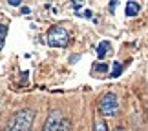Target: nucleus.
I'll return each instance as SVG.
<instances>
[{
	"instance_id": "obj_1",
	"label": "nucleus",
	"mask_w": 148,
	"mask_h": 131,
	"mask_svg": "<svg viewBox=\"0 0 148 131\" xmlns=\"http://www.w3.org/2000/svg\"><path fill=\"white\" fill-rule=\"evenodd\" d=\"M33 120H35V111L33 109H29V107L18 109L9 118L8 126H5V131H31Z\"/></svg>"
},
{
	"instance_id": "obj_2",
	"label": "nucleus",
	"mask_w": 148,
	"mask_h": 131,
	"mask_svg": "<svg viewBox=\"0 0 148 131\" xmlns=\"http://www.w3.org/2000/svg\"><path fill=\"white\" fill-rule=\"evenodd\" d=\"M99 111L102 113L104 117H115L117 111H119V100H117V95L108 91L101 96L99 100Z\"/></svg>"
},
{
	"instance_id": "obj_3",
	"label": "nucleus",
	"mask_w": 148,
	"mask_h": 131,
	"mask_svg": "<svg viewBox=\"0 0 148 131\" xmlns=\"http://www.w3.org/2000/svg\"><path fill=\"white\" fill-rule=\"evenodd\" d=\"M68 42H70V33H68V29H64V27H60V26L49 27L48 44L51 45V48H64Z\"/></svg>"
},
{
	"instance_id": "obj_4",
	"label": "nucleus",
	"mask_w": 148,
	"mask_h": 131,
	"mask_svg": "<svg viewBox=\"0 0 148 131\" xmlns=\"http://www.w3.org/2000/svg\"><path fill=\"white\" fill-rule=\"evenodd\" d=\"M62 124H64L62 113H60L59 109H53V111L48 115L46 122H44L42 131H60V129H62Z\"/></svg>"
},
{
	"instance_id": "obj_5",
	"label": "nucleus",
	"mask_w": 148,
	"mask_h": 131,
	"mask_svg": "<svg viewBox=\"0 0 148 131\" xmlns=\"http://www.w3.org/2000/svg\"><path fill=\"white\" fill-rule=\"evenodd\" d=\"M141 11V5L137 2H128L126 7H124V13H126V16H135Z\"/></svg>"
},
{
	"instance_id": "obj_6",
	"label": "nucleus",
	"mask_w": 148,
	"mask_h": 131,
	"mask_svg": "<svg viewBox=\"0 0 148 131\" xmlns=\"http://www.w3.org/2000/svg\"><path fill=\"white\" fill-rule=\"evenodd\" d=\"M108 49H110V42H108V40H102L97 45V56H99V58H104V55H106Z\"/></svg>"
},
{
	"instance_id": "obj_7",
	"label": "nucleus",
	"mask_w": 148,
	"mask_h": 131,
	"mask_svg": "<svg viewBox=\"0 0 148 131\" xmlns=\"http://www.w3.org/2000/svg\"><path fill=\"white\" fill-rule=\"evenodd\" d=\"M93 131H108L106 122L102 120V118H95V122H93Z\"/></svg>"
},
{
	"instance_id": "obj_8",
	"label": "nucleus",
	"mask_w": 148,
	"mask_h": 131,
	"mask_svg": "<svg viewBox=\"0 0 148 131\" xmlns=\"http://www.w3.org/2000/svg\"><path fill=\"white\" fill-rule=\"evenodd\" d=\"M5 37H8V27L4 24H0V49H2V45H4V38Z\"/></svg>"
},
{
	"instance_id": "obj_9",
	"label": "nucleus",
	"mask_w": 148,
	"mask_h": 131,
	"mask_svg": "<svg viewBox=\"0 0 148 131\" xmlns=\"http://www.w3.org/2000/svg\"><path fill=\"white\" fill-rule=\"evenodd\" d=\"M119 73H121V64L115 62L113 64V71H112V77H119Z\"/></svg>"
},
{
	"instance_id": "obj_10",
	"label": "nucleus",
	"mask_w": 148,
	"mask_h": 131,
	"mask_svg": "<svg viewBox=\"0 0 148 131\" xmlns=\"http://www.w3.org/2000/svg\"><path fill=\"white\" fill-rule=\"evenodd\" d=\"M60 131H71L70 129V122H68V120H64V124H62V129Z\"/></svg>"
},
{
	"instance_id": "obj_11",
	"label": "nucleus",
	"mask_w": 148,
	"mask_h": 131,
	"mask_svg": "<svg viewBox=\"0 0 148 131\" xmlns=\"http://www.w3.org/2000/svg\"><path fill=\"white\" fill-rule=\"evenodd\" d=\"M9 5H13V7H16V5H20V0H9Z\"/></svg>"
},
{
	"instance_id": "obj_12",
	"label": "nucleus",
	"mask_w": 148,
	"mask_h": 131,
	"mask_svg": "<svg viewBox=\"0 0 148 131\" xmlns=\"http://www.w3.org/2000/svg\"><path fill=\"white\" fill-rule=\"evenodd\" d=\"M113 131H124L123 128H115V129H113Z\"/></svg>"
}]
</instances>
